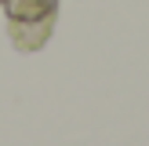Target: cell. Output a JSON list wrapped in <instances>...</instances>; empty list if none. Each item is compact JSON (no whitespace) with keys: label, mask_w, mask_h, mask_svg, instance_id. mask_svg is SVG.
I'll use <instances>...</instances> for the list:
<instances>
[{"label":"cell","mask_w":149,"mask_h":146,"mask_svg":"<svg viewBox=\"0 0 149 146\" xmlns=\"http://www.w3.org/2000/svg\"><path fill=\"white\" fill-rule=\"evenodd\" d=\"M58 0H7V18L15 26H36V22H51Z\"/></svg>","instance_id":"6da1fadb"},{"label":"cell","mask_w":149,"mask_h":146,"mask_svg":"<svg viewBox=\"0 0 149 146\" xmlns=\"http://www.w3.org/2000/svg\"><path fill=\"white\" fill-rule=\"evenodd\" d=\"M0 4H4V0H0Z\"/></svg>","instance_id":"7a4b0ae2"}]
</instances>
